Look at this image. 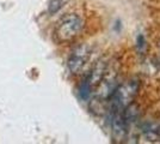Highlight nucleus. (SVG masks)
<instances>
[{
    "label": "nucleus",
    "mask_w": 160,
    "mask_h": 144,
    "mask_svg": "<svg viewBox=\"0 0 160 144\" xmlns=\"http://www.w3.org/2000/svg\"><path fill=\"white\" fill-rule=\"evenodd\" d=\"M139 89V81H130L121 87H117L116 91L113 93L110 100L111 101V108H122L124 109L128 104H130Z\"/></svg>",
    "instance_id": "2"
},
{
    "label": "nucleus",
    "mask_w": 160,
    "mask_h": 144,
    "mask_svg": "<svg viewBox=\"0 0 160 144\" xmlns=\"http://www.w3.org/2000/svg\"><path fill=\"white\" fill-rule=\"evenodd\" d=\"M107 70H108L107 62H104L103 60L96 62V65L93 66L92 71H91L90 75L86 77L87 81H88L90 84L92 85V88L97 87V85L102 82V79H103V77H104V75H105Z\"/></svg>",
    "instance_id": "5"
},
{
    "label": "nucleus",
    "mask_w": 160,
    "mask_h": 144,
    "mask_svg": "<svg viewBox=\"0 0 160 144\" xmlns=\"http://www.w3.org/2000/svg\"><path fill=\"white\" fill-rule=\"evenodd\" d=\"M146 46V39L142 34H139L136 36V47L139 49H143Z\"/></svg>",
    "instance_id": "8"
},
{
    "label": "nucleus",
    "mask_w": 160,
    "mask_h": 144,
    "mask_svg": "<svg viewBox=\"0 0 160 144\" xmlns=\"http://www.w3.org/2000/svg\"><path fill=\"white\" fill-rule=\"evenodd\" d=\"M90 56H91V48L87 45H81L75 48L67 60V66L69 72L73 75L80 73L87 64Z\"/></svg>",
    "instance_id": "3"
},
{
    "label": "nucleus",
    "mask_w": 160,
    "mask_h": 144,
    "mask_svg": "<svg viewBox=\"0 0 160 144\" xmlns=\"http://www.w3.org/2000/svg\"><path fill=\"white\" fill-rule=\"evenodd\" d=\"M68 1L69 0H50V3L48 5V12L50 14H55L56 12H59Z\"/></svg>",
    "instance_id": "7"
},
{
    "label": "nucleus",
    "mask_w": 160,
    "mask_h": 144,
    "mask_svg": "<svg viewBox=\"0 0 160 144\" xmlns=\"http://www.w3.org/2000/svg\"><path fill=\"white\" fill-rule=\"evenodd\" d=\"M111 131L115 142H122L128 132V123L123 115L122 108H111Z\"/></svg>",
    "instance_id": "4"
},
{
    "label": "nucleus",
    "mask_w": 160,
    "mask_h": 144,
    "mask_svg": "<svg viewBox=\"0 0 160 144\" xmlns=\"http://www.w3.org/2000/svg\"><path fill=\"white\" fill-rule=\"evenodd\" d=\"M84 22L78 14H67L58 24L55 29V36L59 42H68L75 39L81 33Z\"/></svg>",
    "instance_id": "1"
},
{
    "label": "nucleus",
    "mask_w": 160,
    "mask_h": 144,
    "mask_svg": "<svg viewBox=\"0 0 160 144\" xmlns=\"http://www.w3.org/2000/svg\"><path fill=\"white\" fill-rule=\"evenodd\" d=\"M92 85L90 84V82L87 81V78H85L84 79V82L81 83V85H80L79 88V95L80 97L82 99V100H85V101H87L88 99H90V96H91V94H92Z\"/></svg>",
    "instance_id": "6"
}]
</instances>
